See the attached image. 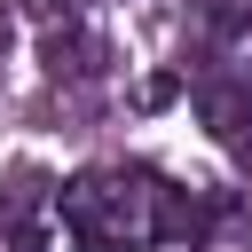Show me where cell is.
<instances>
[{
  "label": "cell",
  "mask_w": 252,
  "mask_h": 252,
  "mask_svg": "<svg viewBox=\"0 0 252 252\" xmlns=\"http://www.w3.org/2000/svg\"><path fill=\"white\" fill-rule=\"evenodd\" d=\"M150 205H158V189H134L126 173L94 165V173L63 181V236L71 244H126L150 228Z\"/></svg>",
  "instance_id": "obj_1"
},
{
  "label": "cell",
  "mask_w": 252,
  "mask_h": 252,
  "mask_svg": "<svg viewBox=\"0 0 252 252\" xmlns=\"http://www.w3.org/2000/svg\"><path fill=\"white\" fill-rule=\"evenodd\" d=\"M205 24L220 39H236V32H252V0H205Z\"/></svg>",
  "instance_id": "obj_2"
},
{
  "label": "cell",
  "mask_w": 252,
  "mask_h": 252,
  "mask_svg": "<svg viewBox=\"0 0 252 252\" xmlns=\"http://www.w3.org/2000/svg\"><path fill=\"white\" fill-rule=\"evenodd\" d=\"M32 197H39V173H32V165H24V173H16V189H8V197H0V228H16V220H24V213H32Z\"/></svg>",
  "instance_id": "obj_3"
},
{
  "label": "cell",
  "mask_w": 252,
  "mask_h": 252,
  "mask_svg": "<svg viewBox=\"0 0 252 252\" xmlns=\"http://www.w3.org/2000/svg\"><path fill=\"white\" fill-rule=\"evenodd\" d=\"M150 252H197V244H165V236H158V244H150Z\"/></svg>",
  "instance_id": "obj_4"
},
{
  "label": "cell",
  "mask_w": 252,
  "mask_h": 252,
  "mask_svg": "<svg viewBox=\"0 0 252 252\" xmlns=\"http://www.w3.org/2000/svg\"><path fill=\"white\" fill-rule=\"evenodd\" d=\"M0 55H8V24H0Z\"/></svg>",
  "instance_id": "obj_5"
},
{
  "label": "cell",
  "mask_w": 252,
  "mask_h": 252,
  "mask_svg": "<svg viewBox=\"0 0 252 252\" xmlns=\"http://www.w3.org/2000/svg\"><path fill=\"white\" fill-rule=\"evenodd\" d=\"M55 8H71V0H55Z\"/></svg>",
  "instance_id": "obj_6"
}]
</instances>
